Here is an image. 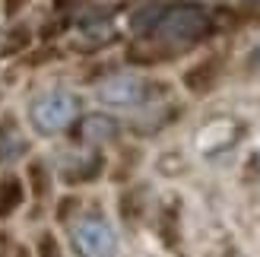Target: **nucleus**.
I'll return each instance as SVG.
<instances>
[{
  "instance_id": "obj_1",
  "label": "nucleus",
  "mask_w": 260,
  "mask_h": 257,
  "mask_svg": "<svg viewBox=\"0 0 260 257\" xmlns=\"http://www.w3.org/2000/svg\"><path fill=\"white\" fill-rule=\"evenodd\" d=\"M76 118V99L70 92H48L32 105V127L38 134H60Z\"/></svg>"
},
{
  "instance_id": "obj_2",
  "label": "nucleus",
  "mask_w": 260,
  "mask_h": 257,
  "mask_svg": "<svg viewBox=\"0 0 260 257\" xmlns=\"http://www.w3.org/2000/svg\"><path fill=\"white\" fill-rule=\"evenodd\" d=\"M70 241H73V248L80 257H114V248H118L111 226L95 219V216L76 222L73 232H70Z\"/></svg>"
},
{
  "instance_id": "obj_3",
  "label": "nucleus",
  "mask_w": 260,
  "mask_h": 257,
  "mask_svg": "<svg viewBox=\"0 0 260 257\" xmlns=\"http://www.w3.org/2000/svg\"><path fill=\"white\" fill-rule=\"evenodd\" d=\"M95 99L111 108H130V105H140L146 99V86L137 76H111V80L99 83Z\"/></svg>"
},
{
  "instance_id": "obj_4",
  "label": "nucleus",
  "mask_w": 260,
  "mask_h": 257,
  "mask_svg": "<svg viewBox=\"0 0 260 257\" xmlns=\"http://www.w3.org/2000/svg\"><path fill=\"white\" fill-rule=\"evenodd\" d=\"M203 29H206V19L197 10H172L159 19V35L165 42H190Z\"/></svg>"
}]
</instances>
